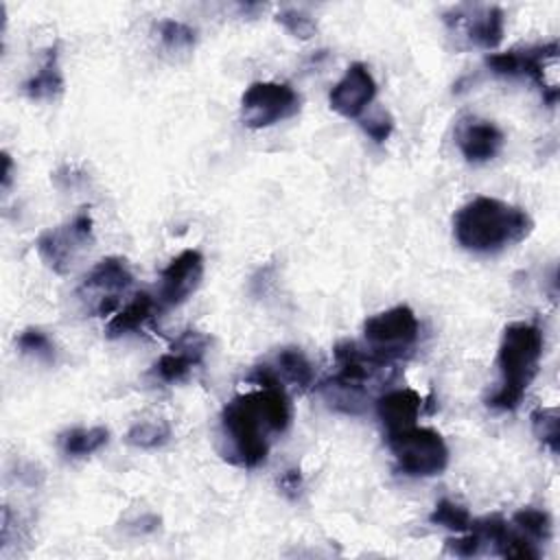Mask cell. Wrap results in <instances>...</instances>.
Masks as SVG:
<instances>
[{"label": "cell", "instance_id": "obj_32", "mask_svg": "<svg viewBox=\"0 0 560 560\" xmlns=\"http://www.w3.org/2000/svg\"><path fill=\"white\" fill-rule=\"evenodd\" d=\"M11 179H13V160H11V155L4 151V153H2V190H9Z\"/></svg>", "mask_w": 560, "mask_h": 560}, {"label": "cell", "instance_id": "obj_19", "mask_svg": "<svg viewBox=\"0 0 560 560\" xmlns=\"http://www.w3.org/2000/svg\"><path fill=\"white\" fill-rule=\"evenodd\" d=\"M273 372L289 381L291 385L300 389H308L315 383V368L308 361V357L295 348V346H284L276 352L273 359Z\"/></svg>", "mask_w": 560, "mask_h": 560}, {"label": "cell", "instance_id": "obj_20", "mask_svg": "<svg viewBox=\"0 0 560 560\" xmlns=\"http://www.w3.org/2000/svg\"><path fill=\"white\" fill-rule=\"evenodd\" d=\"M109 442V429L107 427H74L59 435V446L63 455L68 457H85L96 453Z\"/></svg>", "mask_w": 560, "mask_h": 560}, {"label": "cell", "instance_id": "obj_26", "mask_svg": "<svg viewBox=\"0 0 560 560\" xmlns=\"http://www.w3.org/2000/svg\"><path fill=\"white\" fill-rule=\"evenodd\" d=\"M512 525H516V529H521L525 536H529L536 542H545L551 538V516L545 510L523 508L514 512Z\"/></svg>", "mask_w": 560, "mask_h": 560}, {"label": "cell", "instance_id": "obj_31", "mask_svg": "<svg viewBox=\"0 0 560 560\" xmlns=\"http://www.w3.org/2000/svg\"><path fill=\"white\" fill-rule=\"evenodd\" d=\"M278 483H280V488H282L287 494L295 497V494L300 492V488H302V477H300V470H287Z\"/></svg>", "mask_w": 560, "mask_h": 560}, {"label": "cell", "instance_id": "obj_27", "mask_svg": "<svg viewBox=\"0 0 560 560\" xmlns=\"http://www.w3.org/2000/svg\"><path fill=\"white\" fill-rule=\"evenodd\" d=\"M15 346L22 354H31V357H35L44 363H52L55 357H57V348H55L52 339L39 328H24L18 335Z\"/></svg>", "mask_w": 560, "mask_h": 560}, {"label": "cell", "instance_id": "obj_3", "mask_svg": "<svg viewBox=\"0 0 560 560\" xmlns=\"http://www.w3.org/2000/svg\"><path fill=\"white\" fill-rule=\"evenodd\" d=\"M545 350V337L540 326L532 322H512L501 332L497 352L499 387L486 398V405L497 411H514L532 381L538 374V365Z\"/></svg>", "mask_w": 560, "mask_h": 560}, {"label": "cell", "instance_id": "obj_13", "mask_svg": "<svg viewBox=\"0 0 560 560\" xmlns=\"http://www.w3.org/2000/svg\"><path fill=\"white\" fill-rule=\"evenodd\" d=\"M210 346V339L199 330H184L168 352H164L155 365L153 372L162 383H182L188 378V374L203 363L206 350Z\"/></svg>", "mask_w": 560, "mask_h": 560}, {"label": "cell", "instance_id": "obj_16", "mask_svg": "<svg viewBox=\"0 0 560 560\" xmlns=\"http://www.w3.org/2000/svg\"><path fill=\"white\" fill-rule=\"evenodd\" d=\"M422 409V396L411 387H396L376 398V416L385 431H398L416 424Z\"/></svg>", "mask_w": 560, "mask_h": 560}, {"label": "cell", "instance_id": "obj_30", "mask_svg": "<svg viewBox=\"0 0 560 560\" xmlns=\"http://www.w3.org/2000/svg\"><path fill=\"white\" fill-rule=\"evenodd\" d=\"M481 547H483V540L472 529L464 532V536L446 540V551L459 558H472L481 551Z\"/></svg>", "mask_w": 560, "mask_h": 560}, {"label": "cell", "instance_id": "obj_4", "mask_svg": "<svg viewBox=\"0 0 560 560\" xmlns=\"http://www.w3.org/2000/svg\"><path fill=\"white\" fill-rule=\"evenodd\" d=\"M335 372L322 383V394L337 411L357 416L365 409L368 398L392 378V361L378 359L352 339H343L332 350Z\"/></svg>", "mask_w": 560, "mask_h": 560}, {"label": "cell", "instance_id": "obj_23", "mask_svg": "<svg viewBox=\"0 0 560 560\" xmlns=\"http://www.w3.org/2000/svg\"><path fill=\"white\" fill-rule=\"evenodd\" d=\"M492 549L501 558H514V560H538L540 558V549L536 547V540H532L521 529H514L510 525Z\"/></svg>", "mask_w": 560, "mask_h": 560}, {"label": "cell", "instance_id": "obj_9", "mask_svg": "<svg viewBox=\"0 0 560 560\" xmlns=\"http://www.w3.org/2000/svg\"><path fill=\"white\" fill-rule=\"evenodd\" d=\"M300 107V94L289 83L256 81L241 96V120L249 129H265L295 116Z\"/></svg>", "mask_w": 560, "mask_h": 560}, {"label": "cell", "instance_id": "obj_24", "mask_svg": "<svg viewBox=\"0 0 560 560\" xmlns=\"http://www.w3.org/2000/svg\"><path fill=\"white\" fill-rule=\"evenodd\" d=\"M532 431L542 446H547L553 455L560 444V420L556 407H538L532 411Z\"/></svg>", "mask_w": 560, "mask_h": 560}, {"label": "cell", "instance_id": "obj_22", "mask_svg": "<svg viewBox=\"0 0 560 560\" xmlns=\"http://www.w3.org/2000/svg\"><path fill=\"white\" fill-rule=\"evenodd\" d=\"M127 444L136 448H158L171 440V424L162 418L158 420H142L131 424L125 435Z\"/></svg>", "mask_w": 560, "mask_h": 560}, {"label": "cell", "instance_id": "obj_5", "mask_svg": "<svg viewBox=\"0 0 560 560\" xmlns=\"http://www.w3.org/2000/svg\"><path fill=\"white\" fill-rule=\"evenodd\" d=\"M385 442L398 470L409 477H433L448 466V446L431 427L411 424L398 431H387Z\"/></svg>", "mask_w": 560, "mask_h": 560}, {"label": "cell", "instance_id": "obj_6", "mask_svg": "<svg viewBox=\"0 0 560 560\" xmlns=\"http://www.w3.org/2000/svg\"><path fill=\"white\" fill-rule=\"evenodd\" d=\"M92 243L94 221L90 208H81L66 223L44 230L35 241V249L50 271L66 276L74 267L79 256L92 247Z\"/></svg>", "mask_w": 560, "mask_h": 560}, {"label": "cell", "instance_id": "obj_17", "mask_svg": "<svg viewBox=\"0 0 560 560\" xmlns=\"http://www.w3.org/2000/svg\"><path fill=\"white\" fill-rule=\"evenodd\" d=\"M63 72L59 66V46H50L44 55L42 66L33 77L24 81V94L31 101H55L59 94H63Z\"/></svg>", "mask_w": 560, "mask_h": 560}, {"label": "cell", "instance_id": "obj_15", "mask_svg": "<svg viewBox=\"0 0 560 560\" xmlns=\"http://www.w3.org/2000/svg\"><path fill=\"white\" fill-rule=\"evenodd\" d=\"M505 136L503 131L492 122L483 118H466L457 127V147L466 162L483 164L499 155L503 149Z\"/></svg>", "mask_w": 560, "mask_h": 560}, {"label": "cell", "instance_id": "obj_11", "mask_svg": "<svg viewBox=\"0 0 560 560\" xmlns=\"http://www.w3.org/2000/svg\"><path fill=\"white\" fill-rule=\"evenodd\" d=\"M203 280V256L197 249H184L177 254L160 276L158 304L179 306L184 304Z\"/></svg>", "mask_w": 560, "mask_h": 560}, {"label": "cell", "instance_id": "obj_29", "mask_svg": "<svg viewBox=\"0 0 560 560\" xmlns=\"http://www.w3.org/2000/svg\"><path fill=\"white\" fill-rule=\"evenodd\" d=\"M361 129L378 144H383L394 131V118L387 109H374L365 118H361Z\"/></svg>", "mask_w": 560, "mask_h": 560}, {"label": "cell", "instance_id": "obj_25", "mask_svg": "<svg viewBox=\"0 0 560 560\" xmlns=\"http://www.w3.org/2000/svg\"><path fill=\"white\" fill-rule=\"evenodd\" d=\"M429 521L433 525H440V527H446L451 532H468L470 523H472V516L470 512L462 505V503H455L451 499H440L433 508V512L429 514Z\"/></svg>", "mask_w": 560, "mask_h": 560}, {"label": "cell", "instance_id": "obj_14", "mask_svg": "<svg viewBox=\"0 0 560 560\" xmlns=\"http://www.w3.org/2000/svg\"><path fill=\"white\" fill-rule=\"evenodd\" d=\"M446 24L464 22V33L468 42L477 48L492 50L501 44L505 31V15L503 9L497 4L490 7H457L446 13Z\"/></svg>", "mask_w": 560, "mask_h": 560}, {"label": "cell", "instance_id": "obj_2", "mask_svg": "<svg viewBox=\"0 0 560 560\" xmlns=\"http://www.w3.org/2000/svg\"><path fill=\"white\" fill-rule=\"evenodd\" d=\"M534 230L532 217L497 197H475L453 217V234L457 243L475 254H494L512 247Z\"/></svg>", "mask_w": 560, "mask_h": 560}, {"label": "cell", "instance_id": "obj_10", "mask_svg": "<svg viewBox=\"0 0 560 560\" xmlns=\"http://www.w3.org/2000/svg\"><path fill=\"white\" fill-rule=\"evenodd\" d=\"M133 276L125 258L107 256L98 260L77 289V298L92 315H109L118 308L120 295L131 287Z\"/></svg>", "mask_w": 560, "mask_h": 560}, {"label": "cell", "instance_id": "obj_7", "mask_svg": "<svg viewBox=\"0 0 560 560\" xmlns=\"http://www.w3.org/2000/svg\"><path fill=\"white\" fill-rule=\"evenodd\" d=\"M558 59V42L549 44H538V46H527L521 50H505V52H492L483 59L486 68L497 74V77H527L532 79L542 94V101L547 107H553L560 90L553 79L547 77V66L556 63Z\"/></svg>", "mask_w": 560, "mask_h": 560}, {"label": "cell", "instance_id": "obj_1", "mask_svg": "<svg viewBox=\"0 0 560 560\" xmlns=\"http://www.w3.org/2000/svg\"><path fill=\"white\" fill-rule=\"evenodd\" d=\"M254 392L234 396L219 416L221 457L230 464L254 468L267 459L269 433H282L291 424V400L271 365H258L252 374Z\"/></svg>", "mask_w": 560, "mask_h": 560}, {"label": "cell", "instance_id": "obj_8", "mask_svg": "<svg viewBox=\"0 0 560 560\" xmlns=\"http://www.w3.org/2000/svg\"><path fill=\"white\" fill-rule=\"evenodd\" d=\"M420 337L416 313L407 304L392 306L363 322L365 348L385 361H396L407 354Z\"/></svg>", "mask_w": 560, "mask_h": 560}, {"label": "cell", "instance_id": "obj_18", "mask_svg": "<svg viewBox=\"0 0 560 560\" xmlns=\"http://www.w3.org/2000/svg\"><path fill=\"white\" fill-rule=\"evenodd\" d=\"M155 311H158V300L147 291H140L120 311H116V315H112V319L105 326V335L109 339L129 335L142 328L155 315Z\"/></svg>", "mask_w": 560, "mask_h": 560}, {"label": "cell", "instance_id": "obj_28", "mask_svg": "<svg viewBox=\"0 0 560 560\" xmlns=\"http://www.w3.org/2000/svg\"><path fill=\"white\" fill-rule=\"evenodd\" d=\"M276 22L284 31H289L293 37H300V39H308L317 31V24H315V20L308 13H304L300 9H291V7L289 9H280L276 13Z\"/></svg>", "mask_w": 560, "mask_h": 560}, {"label": "cell", "instance_id": "obj_12", "mask_svg": "<svg viewBox=\"0 0 560 560\" xmlns=\"http://www.w3.org/2000/svg\"><path fill=\"white\" fill-rule=\"evenodd\" d=\"M376 96V81L365 63L354 61L328 94L330 109L343 118H359Z\"/></svg>", "mask_w": 560, "mask_h": 560}, {"label": "cell", "instance_id": "obj_21", "mask_svg": "<svg viewBox=\"0 0 560 560\" xmlns=\"http://www.w3.org/2000/svg\"><path fill=\"white\" fill-rule=\"evenodd\" d=\"M153 31L168 52H188L197 42V31L179 20H160Z\"/></svg>", "mask_w": 560, "mask_h": 560}]
</instances>
